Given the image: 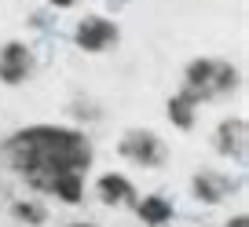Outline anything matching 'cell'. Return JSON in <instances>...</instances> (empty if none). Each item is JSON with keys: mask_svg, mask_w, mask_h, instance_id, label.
<instances>
[{"mask_svg": "<svg viewBox=\"0 0 249 227\" xmlns=\"http://www.w3.org/2000/svg\"><path fill=\"white\" fill-rule=\"evenodd\" d=\"M8 157L15 173L26 176V183L48 194H59L62 202H81L85 194V173L92 161V147L73 128L33 125L8 140Z\"/></svg>", "mask_w": 249, "mask_h": 227, "instance_id": "6da1fadb", "label": "cell"}, {"mask_svg": "<svg viewBox=\"0 0 249 227\" xmlns=\"http://www.w3.org/2000/svg\"><path fill=\"white\" fill-rule=\"evenodd\" d=\"M238 85V70L231 63H220V59H195L187 66V77H183V95L191 103H202L213 99V95H224Z\"/></svg>", "mask_w": 249, "mask_h": 227, "instance_id": "7a4b0ae2", "label": "cell"}, {"mask_svg": "<svg viewBox=\"0 0 249 227\" xmlns=\"http://www.w3.org/2000/svg\"><path fill=\"white\" fill-rule=\"evenodd\" d=\"M121 157H128L136 165H147V169H158L165 161V147L154 132H128L121 140Z\"/></svg>", "mask_w": 249, "mask_h": 227, "instance_id": "3957f363", "label": "cell"}, {"mask_svg": "<svg viewBox=\"0 0 249 227\" xmlns=\"http://www.w3.org/2000/svg\"><path fill=\"white\" fill-rule=\"evenodd\" d=\"M110 44H117V26L114 22H107V18H99V15L81 18L77 48H85V52H107Z\"/></svg>", "mask_w": 249, "mask_h": 227, "instance_id": "277c9868", "label": "cell"}, {"mask_svg": "<svg viewBox=\"0 0 249 227\" xmlns=\"http://www.w3.org/2000/svg\"><path fill=\"white\" fill-rule=\"evenodd\" d=\"M30 66H33V59H30V48H26V44L11 40V44L0 48V81H4V85H18V81H26V77H30Z\"/></svg>", "mask_w": 249, "mask_h": 227, "instance_id": "5b68a950", "label": "cell"}, {"mask_svg": "<svg viewBox=\"0 0 249 227\" xmlns=\"http://www.w3.org/2000/svg\"><path fill=\"white\" fill-rule=\"evenodd\" d=\"M216 150L224 157H234V161H246V121L231 118L216 128Z\"/></svg>", "mask_w": 249, "mask_h": 227, "instance_id": "8992f818", "label": "cell"}, {"mask_svg": "<svg viewBox=\"0 0 249 227\" xmlns=\"http://www.w3.org/2000/svg\"><path fill=\"white\" fill-rule=\"evenodd\" d=\"M95 191H99V198H103L107 205H124L128 198H132V183L124 180V176H117V173H107V176H99Z\"/></svg>", "mask_w": 249, "mask_h": 227, "instance_id": "52a82bcc", "label": "cell"}, {"mask_svg": "<svg viewBox=\"0 0 249 227\" xmlns=\"http://www.w3.org/2000/svg\"><path fill=\"white\" fill-rule=\"evenodd\" d=\"M195 191H198V198H205V202H220L224 194H231V183L220 180V176H213V173H202V176H195Z\"/></svg>", "mask_w": 249, "mask_h": 227, "instance_id": "ba28073f", "label": "cell"}, {"mask_svg": "<svg viewBox=\"0 0 249 227\" xmlns=\"http://www.w3.org/2000/svg\"><path fill=\"white\" fill-rule=\"evenodd\" d=\"M140 216H143V224H169L172 205L165 202L161 194H150V198H143V202H140Z\"/></svg>", "mask_w": 249, "mask_h": 227, "instance_id": "9c48e42d", "label": "cell"}, {"mask_svg": "<svg viewBox=\"0 0 249 227\" xmlns=\"http://www.w3.org/2000/svg\"><path fill=\"white\" fill-rule=\"evenodd\" d=\"M169 121H172L176 128H191V125H195V103L187 99L183 92L169 99Z\"/></svg>", "mask_w": 249, "mask_h": 227, "instance_id": "30bf717a", "label": "cell"}, {"mask_svg": "<svg viewBox=\"0 0 249 227\" xmlns=\"http://www.w3.org/2000/svg\"><path fill=\"white\" fill-rule=\"evenodd\" d=\"M15 216H18V220H33V224H40V220H44V212H40L37 205H30V202H18V205H15Z\"/></svg>", "mask_w": 249, "mask_h": 227, "instance_id": "8fae6325", "label": "cell"}, {"mask_svg": "<svg viewBox=\"0 0 249 227\" xmlns=\"http://www.w3.org/2000/svg\"><path fill=\"white\" fill-rule=\"evenodd\" d=\"M48 4H55V8H73L77 0H48Z\"/></svg>", "mask_w": 249, "mask_h": 227, "instance_id": "7c38bea8", "label": "cell"}, {"mask_svg": "<svg viewBox=\"0 0 249 227\" xmlns=\"http://www.w3.org/2000/svg\"><path fill=\"white\" fill-rule=\"evenodd\" d=\"M227 227H249V220H246V216H234V220H231Z\"/></svg>", "mask_w": 249, "mask_h": 227, "instance_id": "4fadbf2b", "label": "cell"}, {"mask_svg": "<svg viewBox=\"0 0 249 227\" xmlns=\"http://www.w3.org/2000/svg\"><path fill=\"white\" fill-rule=\"evenodd\" d=\"M73 227H88V224H73Z\"/></svg>", "mask_w": 249, "mask_h": 227, "instance_id": "5bb4252c", "label": "cell"}]
</instances>
